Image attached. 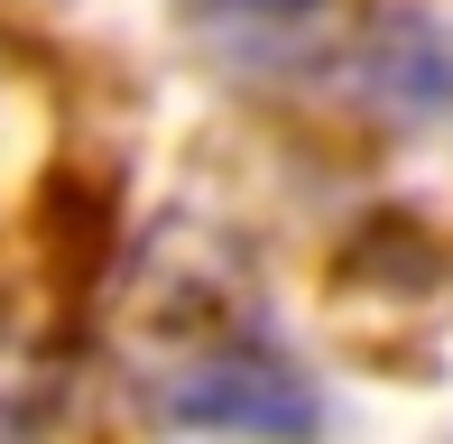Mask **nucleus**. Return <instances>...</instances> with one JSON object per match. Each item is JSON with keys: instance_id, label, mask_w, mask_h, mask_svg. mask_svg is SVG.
I'll list each match as a JSON object with an SVG mask.
<instances>
[{"instance_id": "f257e3e1", "label": "nucleus", "mask_w": 453, "mask_h": 444, "mask_svg": "<svg viewBox=\"0 0 453 444\" xmlns=\"http://www.w3.org/2000/svg\"><path fill=\"white\" fill-rule=\"evenodd\" d=\"M157 398H167L176 426H203V435H250V444H305L315 435V389H305V371L278 352V342L222 325L213 342H195V352L167 361V379H157Z\"/></svg>"}]
</instances>
